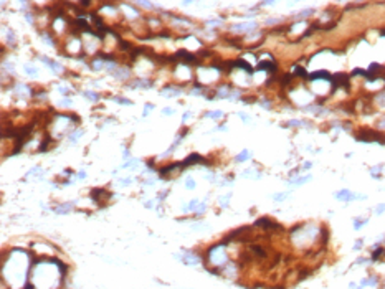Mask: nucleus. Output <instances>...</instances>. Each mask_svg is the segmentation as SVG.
<instances>
[{
  "instance_id": "obj_1",
  "label": "nucleus",
  "mask_w": 385,
  "mask_h": 289,
  "mask_svg": "<svg viewBox=\"0 0 385 289\" xmlns=\"http://www.w3.org/2000/svg\"><path fill=\"white\" fill-rule=\"evenodd\" d=\"M357 141L362 142H378V144H385V136H382L377 131H362L360 134L355 136Z\"/></svg>"
},
{
  "instance_id": "obj_2",
  "label": "nucleus",
  "mask_w": 385,
  "mask_h": 289,
  "mask_svg": "<svg viewBox=\"0 0 385 289\" xmlns=\"http://www.w3.org/2000/svg\"><path fill=\"white\" fill-rule=\"evenodd\" d=\"M336 198H337V200H342V202H351V200H365V195H357V193H352L351 190L344 188V190H339V192H336Z\"/></svg>"
},
{
  "instance_id": "obj_3",
  "label": "nucleus",
  "mask_w": 385,
  "mask_h": 289,
  "mask_svg": "<svg viewBox=\"0 0 385 289\" xmlns=\"http://www.w3.org/2000/svg\"><path fill=\"white\" fill-rule=\"evenodd\" d=\"M203 157L202 155H198V154H190L187 159H185L184 162H182V165H190V164H203Z\"/></svg>"
},
{
  "instance_id": "obj_4",
  "label": "nucleus",
  "mask_w": 385,
  "mask_h": 289,
  "mask_svg": "<svg viewBox=\"0 0 385 289\" xmlns=\"http://www.w3.org/2000/svg\"><path fill=\"white\" fill-rule=\"evenodd\" d=\"M256 225H258V227H263V228H279L278 223L271 222V220H268V218H260L258 222H256Z\"/></svg>"
},
{
  "instance_id": "obj_5",
  "label": "nucleus",
  "mask_w": 385,
  "mask_h": 289,
  "mask_svg": "<svg viewBox=\"0 0 385 289\" xmlns=\"http://www.w3.org/2000/svg\"><path fill=\"white\" fill-rule=\"evenodd\" d=\"M256 27V23H240V25H233L235 32H250Z\"/></svg>"
},
{
  "instance_id": "obj_6",
  "label": "nucleus",
  "mask_w": 385,
  "mask_h": 289,
  "mask_svg": "<svg viewBox=\"0 0 385 289\" xmlns=\"http://www.w3.org/2000/svg\"><path fill=\"white\" fill-rule=\"evenodd\" d=\"M258 69L260 71H275L276 66H275V63H271V61H260Z\"/></svg>"
},
{
  "instance_id": "obj_7",
  "label": "nucleus",
  "mask_w": 385,
  "mask_h": 289,
  "mask_svg": "<svg viewBox=\"0 0 385 289\" xmlns=\"http://www.w3.org/2000/svg\"><path fill=\"white\" fill-rule=\"evenodd\" d=\"M319 78H326L327 81H331L332 79V76L327 73V71H316V73H312V74H309V79L311 81H316V79H319Z\"/></svg>"
},
{
  "instance_id": "obj_8",
  "label": "nucleus",
  "mask_w": 385,
  "mask_h": 289,
  "mask_svg": "<svg viewBox=\"0 0 385 289\" xmlns=\"http://www.w3.org/2000/svg\"><path fill=\"white\" fill-rule=\"evenodd\" d=\"M235 65H236L238 68H241V69H245V71H246V73H250V74H251V73H253V68H251V66H250V63H246V61H243V60H238V61L235 63Z\"/></svg>"
},
{
  "instance_id": "obj_9",
  "label": "nucleus",
  "mask_w": 385,
  "mask_h": 289,
  "mask_svg": "<svg viewBox=\"0 0 385 289\" xmlns=\"http://www.w3.org/2000/svg\"><path fill=\"white\" fill-rule=\"evenodd\" d=\"M311 180V175H306V177H299V178H296V180H291V183L293 185H302V183H306V182H309Z\"/></svg>"
},
{
  "instance_id": "obj_10",
  "label": "nucleus",
  "mask_w": 385,
  "mask_h": 289,
  "mask_svg": "<svg viewBox=\"0 0 385 289\" xmlns=\"http://www.w3.org/2000/svg\"><path fill=\"white\" fill-rule=\"evenodd\" d=\"M250 155H251V152H250V150H246V149H245V150H243V152H241V154H238V155H236V157H235V159H236V162H243V160H246V159L250 157Z\"/></svg>"
},
{
  "instance_id": "obj_11",
  "label": "nucleus",
  "mask_w": 385,
  "mask_h": 289,
  "mask_svg": "<svg viewBox=\"0 0 385 289\" xmlns=\"http://www.w3.org/2000/svg\"><path fill=\"white\" fill-rule=\"evenodd\" d=\"M179 56H180V58H185L187 61L195 60V56H194V55H190L189 51H185V50H180V51H179Z\"/></svg>"
},
{
  "instance_id": "obj_12",
  "label": "nucleus",
  "mask_w": 385,
  "mask_h": 289,
  "mask_svg": "<svg viewBox=\"0 0 385 289\" xmlns=\"http://www.w3.org/2000/svg\"><path fill=\"white\" fill-rule=\"evenodd\" d=\"M311 13H314V10L312 8H306V10H301V12H297V18H304V17H309Z\"/></svg>"
},
{
  "instance_id": "obj_13",
  "label": "nucleus",
  "mask_w": 385,
  "mask_h": 289,
  "mask_svg": "<svg viewBox=\"0 0 385 289\" xmlns=\"http://www.w3.org/2000/svg\"><path fill=\"white\" fill-rule=\"evenodd\" d=\"M383 248H377V250L374 251V253H372V259H374V261H375V259H378V256H382V254H383Z\"/></svg>"
},
{
  "instance_id": "obj_14",
  "label": "nucleus",
  "mask_w": 385,
  "mask_h": 289,
  "mask_svg": "<svg viewBox=\"0 0 385 289\" xmlns=\"http://www.w3.org/2000/svg\"><path fill=\"white\" fill-rule=\"evenodd\" d=\"M289 193H275L273 195V200H276V202H283L284 198H286Z\"/></svg>"
},
{
  "instance_id": "obj_15",
  "label": "nucleus",
  "mask_w": 385,
  "mask_h": 289,
  "mask_svg": "<svg viewBox=\"0 0 385 289\" xmlns=\"http://www.w3.org/2000/svg\"><path fill=\"white\" fill-rule=\"evenodd\" d=\"M136 2H137L139 5H142V7H145V8H154V5L149 3L147 0H136Z\"/></svg>"
},
{
  "instance_id": "obj_16",
  "label": "nucleus",
  "mask_w": 385,
  "mask_h": 289,
  "mask_svg": "<svg viewBox=\"0 0 385 289\" xmlns=\"http://www.w3.org/2000/svg\"><path fill=\"white\" fill-rule=\"evenodd\" d=\"M364 223H365V220H357V218H355V220H354V228H355V230H360Z\"/></svg>"
},
{
  "instance_id": "obj_17",
  "label": "nucleus",
  "mask_w": 385,
  "mask_h": 289,
  "mask_svg": "<svg viewBox=\"0 0 385 289\" xmlns=\"http://www.w3.org/2000/svg\"><path fill=\"white\" fill-rule=\"evenodd\" d=\"M223 112L221 111H215V112H207V117H221Z\"/></svg>"
},
{
  "instance_id": "obj_18",
  "label": "nucleus",
  "mask_w": 385,
  "mask_h": 289,
  "mask_svg": "<svg viewBox=\"0 0 385 289\" xmlns=\"http://www.w3.org/2000/svg\"><path fill=\"white\" fill-rule=\"evenodd\" d=\"M383 212H385V203L377 205V208H375V213H377V215H382Z\"/></svg>"
},
{
  "instance_id": "obj_19",
  "label": "nucleus",
  "mask_w": 385,
  "mask_h": 289,
  "mask_svg": "<svg viewBox=\"0 0 385 289\" xmlns=\"http://www.w3.org/2000/svg\"><path fill=\"white\" fill-rule=\"evenodd\" d=\"M84 97H88V99H91V101L99 99V96L98 94H93V92H84Z\"/></svg>"
},
{
  "instance_id": "obj_20",
  "label": "nucleus",
  "mask_w": 385,
  "mask_h": 289,
  "mask_svg": "<svg viewBox=\"0 0 385 289\" xmlns=\"http://www.w3.org/2000/svg\"><path fill=\"white\" fill-rule=\"evenodd\" d=\"M296 74H301V76H306V69H302V68H299V66H297V68H296Z\"/></svg>"
},
{
  "instance_id": "obj_21",
  "label": "nucleus",
  "mask_w": 385,
  "mask_h": 289,
  "mask_svg": "<svg viewBox=\"0 0 385 289\" xmlns=\"http://www.w3.org/2000/svg\"><path fill=\"white\" fill-rule=\"evenodd\" d=\"M194 187H195V182L192 180V178H187V188H190V190H192Z\"/></svg>"
},
{
  "instance_id": "obj_22",
  "label": "nucleus",
  "mask_w": 385,
  "mask_h": 289,
  "mask_svg": "<svg viewBox=\"0 0 385 289\" xmlns=\"http://www.w3.org/2000/svg\"><path fill=\"white\" fill-rule=\"evenodd\" d=\"M134 165H137V160H129L124 164V167H134Z\"/></svg>"
},
{
  "instance_id": "obj_23",
  "label": "nucleus",
  "mask_w": 385,
  "mask_h": 289,
  "mask_svg": "<svg viewBox=\"0 0 385 289\" xmlns=\"http://www.w3.org/2000/svg\"><path fill=\"white\" fill-rule=\"evenodd\" d=\"M276 0H261V5H273Z\"/></svg>"
},
{
  "instance_id": "obj_24",
  "label": "nucleus",
  "mask_w": 385,
  "mask_h": 289,
  "mask_svg": "<svg viewBox=\"0 0 385 289\" xmlns=\"http://www.w3.org/2000/svg\"><path fill=\"white\" fill-rule=\"evenodd\" d=\"M150 109H152V104H147V106H145V111H144V116H147V112Z\"/></svg>"
},
{
  "instance_id": "obj_25",
  "label": "nucleus",
  "mask_w": 385,
  "mask_h": 289,
  "mask_svg": "<svg viewBox=\"0 0 385 289\" xmlns=\"http://www.w3.org/2000/svg\"><path fill=\"white\" fill-rule=\"evenodd\" d=\"M162 112H164V114H174V109H169V107H165Z\"/></svg>"
},
{
  "instance_id": "obj_26",
  "label": "nucleus",
  "mask_w": 385,
  "mask_h": 289,
  "mask_svg": "<svg viewBox=\"0 0 385 289\" xmlns=\"http://www.w3.org/2000/svg\"><path fill=\"white\" fill-rule=\"evenodd\" d=\"M360 246H362V241H357V243H355V245H354V250H359Z\"/></svg>"
},
{
  "instance_id": "obj_27",
  "label": "nucleus",
  "mask_w": 385,
  "mask_h": 289,
  "mask_svg": "<svg viewBox=\"0 0 385 289\" xmlns=\"http://www.w3.org/2000/svg\"><path fill=\"white\" fill-rule=\"evenodd\" d=\"M91 2V0H81V3H83V5H88Z\"/></svg>"
},
{
  "instance_id": "obj_28",
  "label": "nucleus",
  "mask_w": 385,
  "mask_h": 289,
  "mask_svg": "<svg viewBox=\"0 0 385 289\" xmlns=\"http://www.w3.org/2000/svg\"><path fill=\"white\" fill-rule=\"evenodd\" d=\"M189 3H192V0H185L184 2V5H189Z\"/></svg>"
},
{
  "instance_id": "obj_29",
  "label": "nucleus",
  "mask_w": 385,
  "mask_h": 289,
  "mask_svg": "<svg viewBox=\"0 0 385 289\" xmlns=\"http://www.w3.org/2000/svg\"><path fill=\"white\" fill-rule=\"evenodd\" d=\"M380 35H385V28H383V30H380Z\"/></svg>"
}]
</instances>
